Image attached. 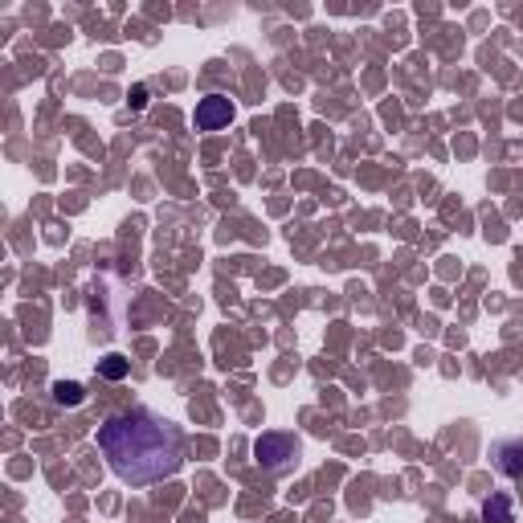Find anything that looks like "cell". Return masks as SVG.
I'll return each mask as SVG.
<instances>
[{"mask_svg": "<svg viewBox=\"0 0 523 523\" xmlns=\"http://www.w3.org/2000/svg\"><path fill=\"white\" fill-rule=\"evenodd\" d=\"M98 450L107 454L111 470L131 487L172 479L185 462V446L168 417L151 409H127L98 426Z\"/></svg>", "mask_w": 523, "mask_h": 523, "instance_id": "1", "label": "cell"}, {"mask_svg": "<svg viewBox=\"0 0 523 523\" xmlns=\"http://www.w3.org/2000/svg\"><path fill=\"white\" fill-rule=\"evenodd\" d=\"M254 458H257V466L283 474V470H291L294 458H299V437L294 434H262L254 442Z\"/></svg>", "mask_w": 523, "mask_h": 523, "instance_id": "2", "label": "cell"}, {"mask_svg": "<svg viewBox=\"0 0 523 523\" xmlns=\"http://www.w3.org/2000/svg\"><path fill=\"white\" fill-rule=\"evenodd\" d=\"M196 127L201 131H221V127L233 123V103L225 95H204L201 103H196Z\"/></svg>", "mask_w": 523, "mask_h": 523, "instance_id": "3", "label": "cell"}, {"mask_svg": "<svg viewBox=\"0 0 523 523\" xmlns=\"http://www.w3.org/2000/svg\"><path fill=\"white\" fill-rule=\"evenodd\" d=\"M495 466L503 470V474H523V442H499L495 446Z\"/></svg>", "mask_w": 523, "mask_h": 523, "instance_id": "4", "label": "cell"}, {"mask_svg": "<svg viewBox=\"0 0 523 523\" xmlns=\"http://www.w3.org/2000/svg\"><path fill=\"white\" fill-rule=\"evenodd\" d=\"M482 519L487 523H515V507L503 491H491V499L482 503Z\"/></svg>", "mask_w": 523, "mask_h": 523, "instance_id": "5", "label": "cell"}, {"mask_svg": "<svg viewBox=\"0 0 523 523\" xmlns=\"http://www.w3.org/2000/svg\"><path fill=\"white\" fill-rule=\"evenodd\" d=\"M54 401H58V405H82V384L58 381V384H54Z\"/></svg>", "mask_w": 523, "mask_h": 523, "instance_id": "6", "label": "cell"}, {"mask_svg": "<svg viewBox=\"0 0 523 523\" xmlns=\"http://www.w3.org/2000/svg\"><path fill=\"white\" fill-rule=\"evenodd\" d=\"M98 373L111 376V381H119V376H127V360L123 356H107V360H98Z\"/></svg>", "mask_w": 523, "mask_h": 523, "instance_id": "7", "label": "cell"}, {"mask_svg": "<svg viewBox=\"0 0 523 523\" xmlns=\"http://www.w3.org/2000/svg\"><path fill=\"white\" fill-rule=\"evenodd\" d=\"M143 103H148V86H135V90H131V107L140 111Z\"/></svg>", "mask_w": 523, "mask_h": 523, "instance_id": "8", "label": "cell"}]
</instances>
